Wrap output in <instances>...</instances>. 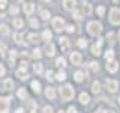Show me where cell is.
<instances>
[{"mask_svg":"<svg viewBox=\"0 0 120 113\" xmlns=\"http://www.w3.org/2000/svg\"><path fill=\"white\" fill-rule=\"evenodd\" d=\"M60 98L63 101H69L74 98V88L71 85H65L60 88Z\"/></svg>","mask_w":120,"mask_h":113,"instance_id":"1","label":"cell"},{"mask_svg":"<svg viewBox=\"0 0 120 113\" xmlns=\"http://www.w3.org/2000/svg\"><path fill=\"white\" fill-rule=\"evenodd\" d=\"M87 30H89L90 35L98 36V35H101V32H102V24L98 23V21H90L87 24Z\"/></svg>","mask_w":120,"mask_h":113,"instance_id":"2","label":"cell"},{"mask_svg":"<svg viewBox=\"0 0 120 113\" xmlns=\"http://www.w3.org/2000/svg\"><path fill=\"white\" fill-rule=\"evenodd\" d=\"M110 21L111 24H120V9L112 8L110 11Z\"/></svg>","mask_w":120,"mask_h":113,"instance_id":"3","label":"cell"},{"mask_svg":"<svg viewBox=\"0 0 120 113\" xmlns=\"http://www.w3.org/2000/svg\"><path fill=\"white\" fill-rule=\"evenodd\" d=\"M52 27H54V30H57V32H62L63 27H65V20L62 17L52 18Z\"/></svg>","mask_w":120,"mask_h":113,"instance_id":"4","label":"cell"},{"mask_svg":"<svg viewBox=\"0 0 120 113\" xmlns=\"http://www.w3.org/2000/svg\"><path fill=\"white\" fill-rule=\"evenodd\" d=\"M105 88L110 90L111 93H114L119 89V81L117 80H105Z\"/></svg>","mask_w":120,"mask_h":113,"instance_id":"5","label":"cell"},{"mask_svg":"<svg viewBox=\"0 0 120 113\" xmlns=\"http://www.w3.org/2000/svg\"><path fill=\"white\" fill-rule=\"evenodd\" d=\"M0 113H9V98L0 97Z\"/></svg>","mask_w":120,"mask_h":113,"instance_id":"6","label":"cell"},{"mask_svg":"<svg viewBox=\"0 0 120 113\" xmlns=\"http://www.w3.org/2000/svg\"><path fill=\"white\" fill-rule=\"evenodd\" d=\"M69 59H71V63L72 65H81V60H82V57H81V53H77V51H72L69 54Z\"/></svg>","mask_w":120,"mask_h":113,"instance_id":"7","label":"cell"},{"mask_svg":"<svg viewBox=\"0 0 120 113\" xmlns=\"http://www.w3.org/2000/svg\"><path fill=\"white\" fill-rule=\"evenodd\" d=\"M117 69H119V63L116 62L114 59L107 62V71H108V73H116Z\"/></svg>","mask_w":120,"mask_h":113,"instance_id":"8","label":"cell"},{"mask_svg":"<svg viewBox=\"0 0 120 113\" xmlns=\"http://www.w3.org/2000/svg\"><path fill=\"white\" fill-rule=\"evenodd\" d=\"M102 44H104L102 39H99L96 44H93V45H92V54L99 56V54H101V45H102Z\"/></svg>","mask_w":120,"mask_h":113,"instance_id":"9","label":"cell"},{"mask_svg":"<svg viewBox=\"0 0 120 113\" xmlns=\"http://www.w3.org/2000/svg\"><path fill=\"white\" fill-rule=\"evenodd\" d=\"M54 53H56L54 44H51V42H47V45H45V54H47L48 57H51V56H54Z\"/></svg>","mask_w":120,"mask_h":113,"instance_id":"10","label":"cell"},{"mask_svg":"<svg viewBox=\"0 0 120 113\" xmlns=\"http://www.w3.org/2000/svg\"><path fill=\"white\" fill-rule=\"evenodd\" d=\"M2 86H3V90H12V88H14L12 78H5L3 83H2Z\"/></svg>","mask_w":120,"mask_h":113,"instance_id":"11","label":"cell"},{"mask_svg":"<svg viewBox=\"0 0 120 113\" xmlns=\"http://www.w3.org/2000/svg\"><path fill=\"white\" fill-rule=\"evenodd\" d=\"M63 8L66 11H74L75 9V0H63Z\"/></svg>","mask_w":120,"mask_h":113,"instance_id":"12","label":"cell"},{"mask_svg":"<svg viewBox=\"0 0 120 113\" xmlns=\"http://www.w3.org/2000/svg\"><path fill=\"white\" fill-rule=\"evenodd\" d=\"M33 11H35V5L33 3H24V12H26V15H32L33 14Z\"/></svg>","mask_w":120,"mask_h":113,"instance_id":"13","label":"cell"},{"mask_svg":"<svg viewBox=\"0 0 120 113\" xmlns=\"http://www.w3.org/2000/svg\"><path fill=\"white\" fill-rule=\"evenodd\" d=\"M45 97L48 98V100H54L56 98V90H54V88H47V90H45Z\"/></svg>","mask_w":120,"mask_h":113,"instance_id":"14","label":"cell"},{"mask_svg":"<svg viewBox=\"0 0 120 113\" xmlns=\"http://www.w3.org/2000/svg\"><path fill=\"white\" fill-rule=\"evenodd\" d=\"M80 103L81 104H89L90 103V97H89V93H86V92H81L80 93Z\"/></svg>","mask_w":120,"mask_h":113,"instance_id":"15","label":"cell"},{"mask_svg":"<svg viewBox=\"0 0 120 113\" xmlns=\"http://www.w3.org/2000/svg\"><path fill=\"white\" fill-rule=\"evenodd\" d=\"M12 26H14L15 29H21L22 26H24V21H22L21 18L17 17V18H14V20H12Z\"/></svg>","mask_w":120,"mask_h":113,"instance_id":"16","label":"cell"},{"mask_svg":"<svg viewBox=\"0 0 120 113\" xmlns=\"http://www.w3.org/2000/svg\"><path fill=\"white\" fill-rule=\"evenodd\" d=\"M60 45H62V50L66 51L69 48V39L68 38H60Z\"/></svg>","mask_w":120,"mask_h":113,"instance_id":"17","label":"cell"},{"mask_svg":"<svg viewBox=\"0 0 120 113\" xmlns=\"http://www.w3.org/2000/svg\"><path fill=\"white\" fill-rule=\"evenodd\" d=\"M74 78H75V81L80 83V81H82L86 78V75H84V73H81V71H77V73L74 74Z\"/></svg>","mask_w":120,"mask_h":113,"instance_id":"18","label":"cell"},{"mask_svg":"<svg viewBox=\"0 0 120 113\" xmlns=\"http://www.w3.org/2000/svg\"><path fill=\"white\" fill-rule=\"evenodd\" d=\"M17 77L20 78V80H26L29 75H27V73H26V69H22V68H21V69L17 71Z\"/></svg>","mask_w":120,"mask_h":113,"instance_id":"19","label":"cell"},{"mask_svg":"<svg viewBox=\"0 0 120 113\" xmlns=\"http://www.w3.org/2000/svg\"><path fill=\"white\" fill-rule=\"evenodd\" d=\"M32 89H33V92L39 93V92H41V83L38 81V80H33V81H32Z\"/></svg>","mask_w":120,"mask_h":113,"instance_id":"20","label":"cell"},{"mask_svg":"<svg viewBox=\"0 0 120 113\" xmlns=\"http://www.w3.org/2000/svg\"><path fill=\"white\" fill-rule=\"evenodd\" d=\"M82 12H84L86 15H90V14H92V5L84 2V5H82Z\"/></svg>","mask_w":120,"mask_h":113,"instance_id":"21","label":"cell"},{"mask_svg":"<svg viewBox=\"0 0 120 113\" xmlns=\"http://www.w3.org/2000/svg\"><path fill=\"white\" fill-rule=\"evenodd\" d=\"M18 98H20V100H26V98H27V90H26L24 88L18 89Z\"/></svg>","mask_w":120,"mask_h":113,"instance_id":"22","label":"cell"},{"mask_svg":"<svg viewBox=\"0 0 120 113\" xmlns=\"http://www.w3.org/2000/svg\"><path fill=\"white\" fill-rule=\"evenodd\" d=\"M92 90H93V93H99V92H101V83H99V81H93Z\"/></svg>","mask_w":120,"mask_h":113,"instance_id":"23","label":"cell"},{"mask_svg":"<svg viewBox=\"0 0 120 113\" xmlns=\"http://www.w3.org/2000/svg\"><path fill=\"white\" fill-rule=\"evenodd\" d=\"M38 39H39V38H38V35H35V33H30V35L27 36V41L30 44H36Z\"/></svg>","mask_w":120,"mask_h":113,"instance_id":"24","label":"cell"},{"mask_svg":"<svg viewBox=\"0 0 120 113\" xmlns=\"http://www.w3.org/2000/svg\"><path fill=\"white\" fill-rule=\"evenodd\" d=\"M42 38H44V41H51V38H52V33L50 32V30H44V33H42Z\"/></svg>","mask_w":120,"mask_h":113,"instance_id":"25","label":"cell"},{"mask_svg":"<svg viewBox=\"0 0 120 113\" xmlns=\"http://www.w3.org/2000/svg\"><path fill=\"white\" fill-rule=\"evenodd\" d=\"M9 53H11V54H9V63H11V65H14V63H15V59H17V54H18V53L15 51V50L9 51Z\"/></svg>","mask_w":120,"mask_h":113,"instance_id":"26","label":"cell"},{"mask_svg":"<svg viewBox=\"0 0 120 113\" xmlns=\"http://www.w3.org/2000/svg\"><path fill=\"white\" fill-rule=\"evenodd\" d=\"M56 78H57L59 81H65L66 80V73H65V71H59L57 75H56Z\"/></svg>","mask_w":120,"mask_h":113,"instance_id":"27","label":"cell"},{"mask_svg":"<svg viewBox=\"0 0 120 113\" xmlns=\"http://www.w3.org/2000/svg\"><path fill=\"white\" fill-rule=\"evenodd\" d=\"M105 59H107V62H108V60H112V59H114V51H112L111 48L105 51Z\"/></svg>","mask_w":120,"mask_h":113,"instance_id":"28","label":"cell"},{"mask_svg":"<svg viewBox=\"0 0 120 113\" xmlns=\"http://www.w3.org/2000/svg\"><path fill=\"white\" fill-rule=\"evenodd\" d=\"M32 56L36 57V59H41V57H42V50H41V48H35L33 53H32Z\"/></svg>","mask_w":120,"mask_h":113,"instance_id":"29","label":"cell"},{"mask_svg":"<svg viewBox=\"0 0 120 113\" xmlns=\"http://www.w3.org/2000/svg\"><path fill=\"white\" fill-rule=\"evenodd\" d=\"M77 45H78L80 48H86V47H87V41H86L84 38H80V39L77 41Z\"/></svg>","mask_w":120,"mask_h":113,"instance_id":"30","label":"cell"},{"mask_svg":"<svg viewBox=\"0 0 120 113\" xmlns=\"http://www.w3.org/2000/svg\"><path fill=\"white\" fill-rule=\"evenodd\" d=\"M18 12H20V8H18L17 5H12V6L9 8V14L11 15H17Z\"/></svg>","mask_w":120,"mask_h":113,"instance_id":"31","label":"cell"},{"mask_svg":"<svg viewBox=\"0 0 120 113\" xmlns=\"http://www.w3.org/2000/svg\"><path fill=\"white\" fill-rule=\"evenodd\" d=\"M12 38H14V41L17 44H22V35H21V33H14Z\"/></svg>","mask_w":120,"mask_h":113,"instance_id":"32","label":"cell"},{"mask_svg":"<svg viewBox=\"0 0 120 113\" xmlns=\"http://www.w3.org/2000/svg\"><path fill=\"white\" fill-rule=\"evenodd\" d=\"M30 27H32V29H38V27H39V21H38L36 20V18H30Z\"/></svg>","mask_w":120,"mask_h":113,"instance_id":"33","label":"cell"},{"mask_svg":"<svg viewBox=\"0 0 120 113\" xmlns=\"http://www.w3.org/2000/svg\"><path fill=\"white\" fill-rule=\"evenodd\" d=\"M0 33H2V35H9V27H8L6 24H2L0 26Z\"/></svg>","mask_w":120,"mask_h":113,"instance_id":"34","label":"cell"},{"mask_svg":"<svg viewBox=\"0 0 120 113\" xmlns=\"http://www.w3.org/2000/svg\"><path fill=\"white\" fill-rule=\"evenodd\" d=\"M39 15H41V18H44V20H48V18H50V12H48L47 9H41Z\"/></svg>","mask_w":120,"mask_h":113,"instance_id":"35","label":"cell"},{"mask_svg":"<svg viewBox=\"0 0 120 113\" xmlns=\"http://www.w3.org/2000/svg\"><path fill=\"white\" fill-rule=\"evenodd\" d=\"M8 53V47L5 42H0V56H5Z\"/></svg>","mask_w":120,"mask_h":113,"instance_id":"36","label":"cell"},{"mask_svg":"<svg viewBox=\"0 0 120 113\" xmlns=\"http://www.w3.org/2000/svg\"><path fill=\"white\" fill-rule=\"evenodd\" d=\"M72 15H74L75 20H81V18H82V12H81V11H77V9L72 11Z\"/></svg>","mask_w":120,"mask_h":113,"instance_id":"37","label":"cell"},{"mask_svg":"<svg viewBox=\"0 0 120 113\" xmlns=\"http://www.w3.org/2000/svg\"><path fill=\"white\" fill-rule=\"evenodd\" d=\"M107 39H108V42H110L111 45H114L116 44V38H114V33H108V35H107Z\"/></svg>","mask_w":120,"mask_h":113,"instance_id":"38","label":"cell"},{"mask_svg":"<svg viewBox=\"0 0 120 113\" xmlns=\"http://www.w3.org/2000/svg\"><path fill=\"white\" fill-rule=\"evenodd\" d=\"M52 75H54V73H52L51 69H48L47 74H45V78H47L48 81H52V80H54V77H52Z\"/></svg>","mask_w":120,"mask_h":113,"instance_id":"39","label":"cell"},{"mask_svg":"<svg viewBox=\"0 0 120 113\" xmlns=\"http://www.w3.org/2000/svg\"><path fill=\"white\" fill-rule=\"evenodd\" d=\"M33 69H35V73H36V74H41V73H42V63H35Z\"/></svg>","mask_w":120,"mask_h":113,"instance_id":"40","label":"cell"},{"mask_svg":"<svg viewBox=\"0 0 120 113\" xmlns=\"http://www.w3.org/2000/svg\"><path fill=\"white\" fill-rule=\"evenodd\" d=\"M56 63H57L59 66H62V68H65V66H66V60L63 59V57H59L57 60H56Z\"/></svg>","mask_w":120,"mask_h":113,"instance_id":"41","label":"cell"},{"mask_svg":"<svg viewBox=\"0 0 120 113\" xmlns=\"http://www.w3.org/2000/svg\"><path fill=\"white\" fill-rule=\"evenodd\" d=\"M96 12H98V15H99V17H104V14H105V8H104V6H98Z\"/></svg>","mask_w":120,"mask_h":113,"instance_id":"42","label":"cell"},{"mask_svg":"<svg viewBox=\"0 0 120 113\" xmlns=\"http://www.w3.org/2000/svg\"><path fill=\"white\" fill-rule=\"evenodd\" d=\"M90 68H92L93 71H99V63L98 62H90Z\"/></svg>","mask_w":120,"mask_h":113,"instance_id":"43","label":"cell"},{"mask_svg":"<svg viewBox=\"0 0 120 113\" xmlns=\"http://www.w3.org/2000/svg\"><path fill=\"white\" fill-rule=\"evenodd\" d=\"M66 30L69 33H74L75 32V26H72V24H69V26H66Z\"/></svg>","mask_w":120,"mask_h":113,"instance_id":"44","label":"cell"},{"mask_svg":"<svg viewBox=\"0 0 120 113\" xmlns=\"http://www.w3.org/2000/svg\"><path fill=\"white\" fill-rule=\"evenodd\" d=\"M5 74H6V69H5V66H3L2 63H0V77H3Z\"/></svg>","mask_w":120,"mask_h":113,"instance_id":"45","label":"cell"},{"mask_svg":"<svg viewBox=\"0 0 120 113\" xmlns=\"http://www.w3.org/2000/svg\"><path fill=\"white\" fill-rule=\"evenodd\" d=\"M44 113H52V107H50V105H45V107H44Z\"/></svg>","mask_w":120,"mask_h":113,"instance_id":"46","label":"cell"},{"mask_svg":"<svg viewBox=\"0 0 120 113\" xmlns=\"http://www.w3.org/2000/svg\"><path fill=\"white\" fill-rule=\"evenodd\" d=\"M68 113H78V112H77V109H75L74 105H71V107L68 109Z\"/></svg>","mask_w":120,"mask_h":113,"instance_id":"47","label":"cell"},{"mask_svg":"<svg viewBox=\"0 0 120 113\" xmlns=\"http://www.w3.org/2000/svg\"><path fill=\"white\" fill-rule=\"evenodd\" d=\"M6 5H8V2H6V0H0V9L6 8Z\"/></svg>","mask_w":120,"mask_h":113,"instance_id":"48","label":"cell"},{"mask_svg":"<svg viewBox=\"0 0 120 113\" xmlns=\"http://www.w3.org/2000/svg\"><path fill=\"white\" fill-rule=\"evenodd\" d=\"M95 113H107V112H105V109H98Z\"/></svg>","mask_w":120,"mask_h":113,"instance_id":"49","label":"cell"},{"mask_svg":"<svg viewBox=\"0 0 120 113\" xmlns=\"http://www.w3.org/2000/svg\"><path fill=\"white\" fill-rule=\"evenodd\" d=\"M24 110H22V109H17V110H15V113H22Z\"/></svg>","mask_w":120,"mask_h":113,"instance_id":"50","label":"cell"},{"mask_svg":"<svg viewBox=\"0 0 120 113\" xmlns=\"http://www.w3.org/2000/svg\"><path fill=\"white\" fill-rule=\"evenodd\" d=\"M0 18H5V14L3 12H0Z\"/></svg>","mask_w":120,"mask_h":113,"instance_id":"51","label":"cell"},{"mask_svg":"<svg viewBox=\"0 0 120 113\" xmlns=\"http://www.w3.org/2000/svg\"><path fill=\"white\" fill-rule=\"evenodd\" d=\"M59 113H66V112L65 110H59Z\"/></svg>","mask_w":120,"mask_h":113,"instance_id":"52","label":"cell"},{"mask_svg":"<svg viewBox=\"0 0 120 113\" xmlns=\"http://www.w3.org/2000/svg\"><path fill=\"white\" fill-rule=\"evenodd\" d=\"M42 2H45V3H48V2H51V0H42Z\"/></svg>","mask_w":120,"mask_h":113,"instance_id":"53","label":"cell"},{"mask_svg":"<svg viewBox=\"0 0 120 113\" xmlns=\"http://www.w3.org/2000/svg\"><path fill=\"white\" fill-rule=\"evenodd\" d=\"M119 39H120V32H119Z\"/></svg>","mask_w":120,"mask_h":113,"instance_id":"54","label":"cell"},{"mask_svg":"<svg viewBox=\"0 0 120 113\" xmlns=\"http://www.w3.org/2000/svg\"><path fill=\"white\" fill-rule=\"evenodd\" d=\"M119 104H120V98H119Z\"/></svg>","mask_w":120,"mask_h":113,"instance_id":"55","label":"cell"}]
</instances>
